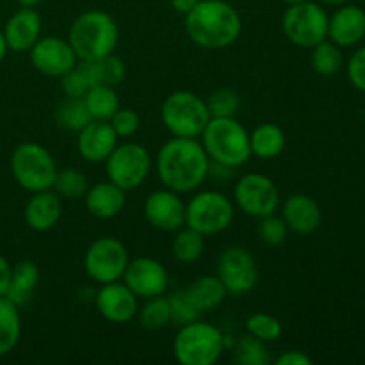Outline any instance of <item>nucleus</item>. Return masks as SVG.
I'll return each mask as SVG.
<instances>
[{"label": "nucleus", "instance_id": "nucleus-1", "mask_svg": "<svg viewBox=\"0 0 365 365\" xmlns=\"http://www.w3.org/2000/svg\"><path fill=\"white\" fill-rule=\"evenodd\" d=\"M210 159L198 139L171 138L159 148L155 171L166 189L187 195L196 192L210 173Z\"/></svg>", "mask_w": 365, "mask_h": 365}, {"label": "nucleus", "instance_id": "nucleus-2", "mask_svg": "<svg viewBox=\"0 0 365 365\" xmlns=\"http://www.w3.org/2000/svg\"><path fill=\"white\" fill-rule=\"evenodd\" d=\"M185 32L202 48H228L241 38V14L225 0H198L185 14Z\"/></svg>", "mask_w": 365, "mask_h": 365}, {"label": "nucleus", "instance_id": "nucleus-3", "mask_svg": "<svg viewBox=\"0 0 365 365\" xmlns=\"http://www.w3.org/2000/svg\"><path fill=\"white\" fill-rule=\"evenodd\" d=\"M66 39L78 61H95L114 53L120 41V27L106 11L89 9L71 21Z\"/></svg>", "mask_w": 365, "mask_h": 365}, {"label": "nucleus", "instance_id": "nucleus-4", "mask_svg": "<svg viewBox=\"0 0 365 365\" xmlns=\"http://www.w3.org/2000/svg\"><path fill=\"white\" fill-rule=\"evenodd\" d=\"M200 139L210 163L220 168L234 170L252 157L250 132L237 118H210Z\"/></svg>", "mask_w": 365, "mask_h": 365}, {"label": "nucleus", "instance_id": "nucleus-5", "mask_svg": "<svg viewBox=\"0 0 365 365\" xmlns=\"http://www.w3.org/2000/svg\"><path fill=\"white\" fill-rule=\"evenodd\" d=\"M223 351V331L202 319L182 324L173 339L175 360L182 365H214Z\"/></svg>", "mask_w": 365, "mask_h": 365}, {"label": "nucleus", "instance_id": "nucleus-6", "mask_svg": "<svg viewBox=\"0 0 365 365\" xmlns=\"http://www.w3.org/2000/svg\"><path fill=\"white\" fill-rule=\"evenodd\" d=\"M160 120L173 138L198 139L209 123L210 114L205 98L189 89H178L163 102Z\"/></svg>", "mask_w": 365, "mask_h": 365}, {"label": "nucleus", "instance_id": "nucleus-7", "mask_svg": "<svg viewBox=\"0 0 365 365\" xmlns=\"http://www.w3.org/2000/svg\"><path fill=\"white\" fill-rule=\"evenodd\" d=\"M9 164L13 178L27 192L52 189L59 170L48 148L32 141L18 145L11 153Z\"/></svg>", "mask_w": 365, "mask_h": 365}, {"label": "nucleus", "instance_id": "nucleus-8", "mask_svg": "<svg viewBox=\"0 0 365 365\" xmlns=\"http://www.w3.org/2000/svg\"><path fill=\"white\" fill-rule=\"evenodd\" d=\"M235 217V203L221 191H198L185 203V227L205 237L228 230Z\"/></svg>", "mask_w": 365, "mask_h": 365}, {"label": "nucleus", "instance_id": "nucleus-9", "mask_svg": "<svg viewBox=\"0 0 365 365\" xmlns=\"http://www.w3.org/2000/svg\"><path fill=\"white\" fill-rule=\"evenodd\" d=\"M328 16L323 6L312 0L287 6L282 16V31L285 38L296 46L312 48L328 39Z\"/></svg>", "mask_w": 365, "mask_h": 365}, {"label": "nucleus", "instance_id": "nucleus-10", "mask_svg": "<svg viewBox=\"0 0 365 365\" xmlns=\"http://www.w3.org/2000/svg\"><path fill=\"white\" fill-rule=\"evenodd\" d=\"M103 164H106L107 180L120 185L125 191H132L145 184L146 178L150 177L153 159L146 146L127 141L123 145L118 143Z\"/></svg>", "mask_w": 365, "mask_h": 365}, {"label": "nucleus", "instance_id": "nucleus-11", "mask_svg": "<svg viewBox=\"0 0 365 365\" xmlns=\"http://www.w3.org/2000/svg\"><path fill=\"white\" fill-rule=\"evenodd\" d=\"M128 260H130L128 250L120 239L102 235L95 239L86 250L84 269L95 284H110L123 278Z\"/></svg>", "mask_w": 365, "mask_h": 365}, {"label": "nucleus", "instance_id": "nucleus-12", "mask_svg": "<svg viewBox=\"0 0 365 365\" xmlns=\"http://www.w3.org/2000/svg\"><path fill=\"white\" fill-rule=\"evenodd\" d=\"M234 203L241 212L260 220L274 214L282 205V196L273 178L264 173H246L235 182Z\"/></svg>", "mask_w": 365, "mask_h": 365}, {"label": "nucleus", "instance_id": "nucleus-13", "mask_svg": "<svg viewBox=\"0 0 365 365\" xmlns=\"http://www.w3.org/2000/svg\"><path fill=\"white\" fill-rule=\"evenodd\" d=\"M216 277L227 289L228 296L241 298L259 284V267L252 253L242 246H228L220 253Z\"/></svg>", "mask_w": 365, "mask_h": 365}, {"label": "nucleus", "instance_id": "nucleus-14", "mask_svg": "<svg viewBox=\"0 0 365 365\" xmlns=\"http://www.w3.org/2000/svg\"><path fill=\"white\" fill-rule=\"evenodd\" d=\"M31 64L45 77L61 78L78 64V57L70 41L59 36H45L29 50Z\"/></svg>", "mask_w": 365, "mask_h": 365}, {"label": "nucleus", "instance_id": "nucleus-15", "mask_svg": "<svg viewBox=\"0 0 365 365\" xmlns=\"http://www.w3.org/2000/svg\"><path fill=\"white\" fill-rule=\"evenodd\" d=\"M121 280L139 299H150L166 294L170 274H168L166 266L157 259L138 257V259L128 260Z\"/></svg>", "mask_w": 365, "mask_h": 365}, {"label": "nucleus", "instance_id": "nucleus-16", "mask_svg": "<svg viewBox=\"0 0 365 365\" xmlns=\"http://www.w3.org/2000/svg\"><path fill=\"white\" fill-rule=\"evenodd\" d=\"M95 307L100 316L109 323L125 324L138 316L139 298L123 280H118L100 285L95 294Z\"/></svg>", "mask_w": 365, "mask_h": 365}, {"label": "nucleus", "instance_id": "nucleus-17", "mask_svg": "<svg viewBox=\"0 0 365 365\" xmlns=\"http://www.w3.org/2000/svg\"><path fill=\"white\" fill-rule=\"evenodd\" d=\"M146 221L160 232H177L185 227V202L171 189H159L146 196L143 205Z\"/></svg>", "mask_w": 365, "mask_h": 365}, {"label": "nucleus", "instance_id": "nucleus-18", "mask_svg": "<svg viewBox=\"0 0 365 365\" xmlns=\"http://www.w3.org/2000/svg\"><path fill=\"white\" fill-rule=\"evenodd\" d=\"M282 217L289 232L296 235H310L323 223V210L309 195L296 192L287 196L282 203Z\"/></svg>", "mask_w": 365, "mask_h": 365}, {"label": "nucleus", "instance_id": "nucleus-19", "mask_svg": "<svg viewBox=\"0 0 365 365\" xmlns=\"http://www.w3.org/2000/svg\"><path fill=\"white\" fill-rule=\"evenodd\" d=\"M118 141L120 138L109 121L93 120L77 132V152L88 163H106L107 157L116 148Z\"/></svg>", "mask_w": 365, "mask_h": 365}, {"label": "nucleus", "instance_id": "nucleus-20", "mask_svg": "<svg viewBox=\"0 0 365 365\" xmlns=\"http://www.w3.org/2000/svg\"><path fill=\"white\" fill-rule=\"evenodd\" d=\"M2 32L11 52H29L41 38V16L34 7H21L6 21Z\"/></svg>", "mask_w": 365, "mask_h": 365}, {"label": "nucleus", "instance_id": "nucleus-21", "mask_svg": "<svg viewBox=\"0 0 365 365\" xmlns=\"http://www.w3.org/2000/svg\"><path fill=\"white\" fill-rule=\"evenodd\" d=\"M63 216V198L53 189L31 192L24 209V220L34 232H48Z\"/></svg>", "mask_w": 365, "mask_h": 365}, {"label": "nucleus", "instance_id": "nucleus-22", "mask_svg": "<svg viewBox=\"0 0 365 365\" xmlns=\"http://www.w3.org/2000/svg\"><path fill=\"white\" fill-rule=\"evenodd\" d=\"M365 38V11L359 6L342 4L328 20V39L335 45L353 46Z\"/></svg>", "mask_w": 365, "mask_h": 365}, {"label": "nucleus", "instance_id": "nucleus-23", "mask_svg": "<svg viewBox=\"0 0 365 365\" xmlns=\"http://www.w3.org/2000/svg\"><path fill=\"white\" fill-rule=\"evenodd\" d=\"M84 203L88 212L96 220H113L123 212L127 205V191L110 180L98 182L89 185L84 195Z\"/></svg>", "mask_w": 365, "mask_h": 365}, {"label": "nucleus", "instance_id": "nucleus-24", "mask_svg": "<svg viewBox=\"0 0 365 365\" xmlns=\"http://www.w3.org/2000/svg\"><path fill=\"white\" fill-rule=\"evenodd\" d=\"M38 285L39 267L32 260H20L18 264H14L13 271H11V282L6 298L11 299L16 307H24L31 302Z\"/></svg>", "mask_w": 365, "mask_h": 365}, {"label": "nucleus", "instance_id": "nucleus-25", "mask_svg": "<svg viewBox=\"0 0 365 365\" xmlns=\"http://www.w3.org/2000/svg\"><path fill=\"white\" fill-rule=\"evenodd\" d=\"M285 132L280 125L271 123H260L250 132V146H252V155L259 157L262 160L277 159L282 152L285 150Z\"/></svg>", "mask_w": 365, "mask_h": 365}, {"label": "nucleus", "instance_id": "nucleus-26", "mask_svg": "<svg viewBox=\"0 0 365 365\" xmlns=\"http://www.w3.org/2000/svg\"><path fill=\"white\" fill-rule=\"evenodd\" d=\"M185 292L195 303L200 314L212 312V310L220 309L221 303L227 299L228 292L225 285L221 284L220 278L216 274H203V277L196 278L189 287H185Z\"/></svg>", "mask_w": 365, "mask_h": 365}, {"label": "nucleus", "instance_id": "nucleus-27", "mask_svg": "<svg viewBox=\"0 0 365 365\" xmlns=\"http://www.w3.org/2000/svg\"><path fill=\"white\" fill-rule=\"evenodd\" d=\"M78 64L84 70L91 86L103 84L116 88L127 77V66H125L123 59L118 57L116 53H109V56L95 61H78Z\"/></svg>", "mask_w": 365, "mask_h": 365}, {"label": "nucleus", "instance_id": "nucleus-28", "mask_svg": "<svg viewBox=\"0 0 365 365\" xmlns=\"http://www.w3.org/2000/svg\"><path fill=\"white\" fill-rule=\"evenodd\" d=\"M21 335L20 307L6 296H0V356H6L16 348Z\"/></svg>", "mask_w": 365, "mask_h": 365}, {"label": "nucleus", "instance_id": "nucleus-29", "mask_svg": "<svg viewBox=\"0 0 365 365\" xmlns=\"http://www.w3.org/2000/svg\"><path fill=\"white\" fill-rule=\"evenodd\" d=\"M84 103L93 120L98 121H109L113 114L121 107L116 88L103 84L91 86L84 95Z\"/></svg>", "mask_w": 365, "mask_h": 365}, {"label": "nucleus", "instance_id": "nucleus-30", "mask_svg": "<svg viewBox=\"0 0 365 365\" xmlns=\"http://www.w3.org/2000/svg\"><path fill=\"white\" fill-rule=\"evenodd\" d=\"M173 234L171 253H173L175 260L180 264L198 262L203 257V252H205V235L189 227L178 228Z\"/></svg>", "mask_w": 365, "mask_h": 365}, {"label": "nucleus", "instance_id": "nucleus-31", "mask_svg": "<svg viewBox=\"0 0 365 365\" xmlns=\"http://www.w3.org/2000/svg\"><path fill=\"white\" fill-rule=\"evenodd\" d=\"M310 64H312V70L321 77H334L344 66V56H342L341 46L335 45L330 39L317 43L316 46H312Z\"/></svg>", "mask_w": 365, "mask_h": 365}, {"label": "nucleus", "instance_id": "nucleus-32", "mask_svg": "<svg viewBox=\"0 0 365 365\" xmlns=\"http://www.w3.org/2000/svg\"><path fill=\"white\" fill-rule=\"evenodd\" d=\"M139 324L148 331H159L171 324V309L170 299L166 296H155V298L145 299V305L139 307L138 316Z\"/></svg>", "mask_w": 365, "mask_h": 365}, {"label": "nucleus", "instance_id": "nucleus-33", "mask_svg": "<svg viewBox=\"0 0 365 365\" xmlns=\"http://www.w3.org/2000/svg\"><path fill=\"white\" fill-rule=\"evenodd\" d=\"M56 121L61 128L70 132H81L89 121H93L84 98H64L56 110Z\"/></svg>", "mask_w": 365, "mask_h": 365}, {"label": "nucleus", "instance_id": "nucleus-34", "mask_svg": "<svg viewBox=\"0 0 365 365\" xmlns=\"http://www.w3.org/2000/svg\"><path fill=\"white\" fill-rule=\"evenodd\" d=\"M52 189L63 200H82L88 192L89 182L88 177L77 168H64L57 170Z\"/></svg>", "mask_w": 365, "mask_h": 365}, {"label": "nucleus", "instance_id": "nucleus-35", "mask_svg": "<svg viewBox=\"0 0 365 365\" xmlns=\"http://www.w3.org/2000/svg\"><path fill=\"white\" fill-rule=\"evenodd\" d=\"M245 327L250 335H253V337L259 339V341L266 342V344L277 342L278 339L282 337V334H284V327H282L280 319L267 312L250 314V316L246 317Z\"/></svg>", "mask_w": 365, "mask_h": 365}, {"label": "nucleus", "instance_id": "nucleus-36", "mask_svg": "<svg viewBox=\"0 0 365 365\" xmlns=\"http://www.w3.org/2000/svg\"><path fill=\"white\" fill-rule=\"evenodd\" d=\"M234 360L241 365H267L271 362V356L266 342L248 334L235 344Z\"/></svg>", "mask_w": 365, "mask_h": 365}, {"label": "nucleus", "instance_id": "nucleus-37", "mask_svg": "<svg viewBox=\"0 0 365 365\" xmlns=\"http://www.w3.org/2000/svg\"><path fill=\"white\" fill-rule=\"evenodd\" d=\"M205 102L210 118H235L241 107V98L232 88H217Z\"/></svg>", "mask_w": 365, "mask_h": 365}, {"label": "nucleus", "instance_id": "nucleus-38", "mask_svg": "<svg viewBox=\"0 0 365 365\" xmlns=\"http://www.w3.org/2000/svg\"><path fill=\"white\" fill-rule=\"evenodd\" d=\"M257 232H259L260 241L267 246L284 245L285 239H287L289 235V228L287 225H285L284 217L277 216V212L260 217Z\"/></svg>", "mask_w": 365, "mask_h": 365}, {"label": "nucleus", "instance_id": "nucleus-39", "mask_svg": "<svg viewBox=\"0 0 365 365\" xmlns=\"http://www.w3.org/2000/svg\"><path fill=\"white\" fill-rule=\"evenodd\" d=\"M168 299H170V309H171V323L178 324V327L191 323V321L200 319V316H202L200 310L195 307V303H192L191 298L187 296L185 289H182V291H175Z\"/></svg>", "mask_w": 365, "mask_h": 365}, {"label": "nucleus", "instance_id": "nucleus-40", "mask_svg": "<svg viewBox=\"0 0 365 365\" xmlns=\"http://www.w3.org/2000/svg\"><path fill=\"white\" fill-rule=\"evenodd\" d=\"M109 123L113 130L116 132L118 138L127 139L138 134V130L141 128V116H139L138 110L130 109V107H120L113 114Z\"/></svg>", "mask_w": 365, "mask_h": 365}, {"label": "nucleus", "instance_id": "nucleus-41", "mask_svg": "<svg viewBox=\"0 0 365 365\" xmlns=\"http://www.w3.org/2000/svg\"><path fill=\"white\" fill-rule=\"evenodd\" d=\"M59 81H61V91H63L64 96H68V98H84L88 89L91 88V82H89V78L86 77L81 64H77L73 70L64 73Z\"/></svg>", "mask_w": 365, "mask_h": 365}, {"label": "nucleus", "instance_id": "nucleus-42", "mask_svg": "<svg viewBox=\"0 0 365 365\" xmlns=\"http://www.w3.org/2000/svg\"><path fill=\"white\" fill-rule=\"evenodd\" d=\"M348 77L359 91L365 93V46L356 50L348 61Z\"/></svg>", "mask_w": 365, "mask_h": 365}, {"label": "nucleus", "instance_id": "nucleus-43", "mask_svg": "<svg viewBox=\"0 0 365 365\" xmlns=\"http://www.w3.org/2000/svg\"><path fill=\"white\" fill-rule=\"evenodd\" d=\"M312 364V359H310L307 353L298 351V349H289V351L282 353L277 360H274V365H310Z\"/></svg>", "mask_w": 365, "mask_h": 365}, {"label": "nucleus", "instance_id": "nucleus-44", "mask_svg": "<svg viewBox=\"0 0 365 365\" xmlns=\"http://www.w3.org/2000/svg\"><path fill=\"white\" fill-rule=\"evenodd\" d=\"M11 271H13V266L9 264V260L0 255V296H6L7 289H9Z\"/></svg>", "mask_w": 365, "mask_h": 365}, {"label": "nucleus", "instance_id": "nucleus-45", "mask_svg": "<svg viewBox=\"0 0 365 365\" xmlns=\"http://www.w3.org/2000/svg\"><path fill=\"white\" fill-rule=\"evenodd\" d=\"M170 2H171V7H173L177 13L184 14L185 16V14H187L189 11L198 4V0H170Z\"/></svg>", "mask_w": 365, "mask_h": 365}, {"label": "nucleus", "instance_id": "nucleus-46", "mask_svg": "<svg viewBox=\"0 0 365 365\" xmlns=\"http://www.w3.org/2000/svg\"><path fill=\"white\" fill-rule=\"evenodd\" d=\"M7 52H9V48H7L6 38H4V32L0 31V63H2V61L6 59Z\"/></svg>", "mask_w": 365, "mask_h": 365}, {"label": "nucleus", "instance_id": "nucleus-47", "mask_svg": "<svg viewBox=\"0 0 365 365\" xmlns=\"http://www.w3.org/2000/svg\"><path fill=\"white\" fill-rule=\"evenodd\" d=\"M43 0H18V4H20L21 7H36L38 4H41Z\"/></svg>", "mask_w": 365, "mask_h": 365}, {"label": "nucleus", "instance_id": "nucleus-48", "mask_svg": "<svg viewBox=\"0 0 365 365\" xmlns=\"http://www.w3.org/2000/svg\"><path fill=\"white\" fill-rule=\"evenodd\" d=\"M319 2L328 4V6H342V4H346L348 0H319Z\"/></svg>", "mask_w": 365, "mask_h": 365}, {"label": "nucleus", "instance_id": "nucleus-49", "mask_svg": "<svg viewBox=\"0 0 365 365\" xmlns=\"http://www.w3.org/2000/svg\"><path fill=\"white\" fill-rule=\"evenodd\" d=\"M282 2H285L287 6H294V4H302L305 2V0H282Z\"/></svg>", "mask_w": 365, "mask_h": 365}]
</instances>
